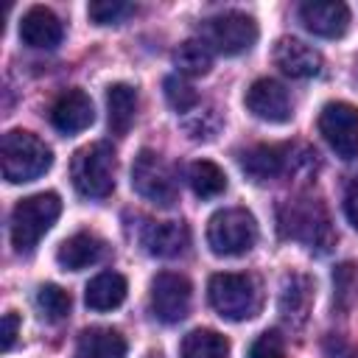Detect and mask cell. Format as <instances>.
Masks as SVG:
<instances>
[{"label": "cell", "instance_id": "5bb4252c", "mask_svg": "<svg viewBox=\"0 0 358 358\" xmlns=\"http://www.w3.org/2000/svg\"><path fill=\"white\" fill-rule=\"evenodd\" d=\"M274 64L291 78H313L322 73V53L302 39L282 36L274 45Z\"/></svg>", "mask_w": 358, "mask_h": 358}, {"label": "cell", "instance_id": "ba28073f", "mask_svg": "<svg viewBox=\"0 0 358 358\" xmlns=\"http://www.w3.org/2000/svg\"><path fill=\"white\" fill-rule=\"evenodd\" d=\"M204 42L224 56H238L257 42V22L243 11L215 14L204 20Z\"/></svg>", "mask_w": 358, "mask_h": 358}, {"label": "cell", "instance_id": "52a82bcc", "mask_svg": "<svg viewBox=\"0 0 358 358\" xmlns=\"http://www.w3.org/2000/svg\"><path fill=\"white\" fill-rule=\"evenodd\" d=\"M280 229L294 238L302 241L308 246H327L330 243V224H327V213L324 207L313 199H302V201H285L280 207Z\"/></svg>", "mask_w": 358, "mask_h": 358}, {"label": "cell", "instance_id": "9a60e30c", "mask_svg": "<svg viewBox=\"0 0 358 358\" xmlns=\"http://www.w3.org/2000/svg\"><path fill=\"white\" fill-rule=\"evenodd\" d=\"M62 34L64 31H62L59 17L45 6H31L20 20V39L28 48L50 50L62 42Z\"/></svg>", "mask_w": 358, "mask_h": 358}, {"label": "cell", "instance_id": "6da1fadb", "mask_svg": "<svg viewBox=\"0 0 358 358\" xmlns=\"http://www.w3.org/2000/svg\"><path fill=\"white\" fill-rule=\"evenodd\" d=\"M0 159H3V176L11 185L34 182L53 165V151L31 131L11 129L3 134L0 143Z\"/></svg>", "mask_w": 358, "mask_h": 358}, {"label": "cell", "instance_id": "f546056e", "mask_svg": "<svg viewBox=\"0 0 358 358\" xmlns=\"http://www.w3.org/2000/svg\"><path fill=\"white\" fill-rule=\"evenodd\" d=\"M344 215L358 229V176H352L347 190H344Z\"/></svg>", "mask_w": 358, "mask_h": 358}, {"label": "cell", "instance_id": "8992f818", "mask_svg": "<svg viewBox=\"0 0 358 358\" xmlns=\"http://www.w3.org/2000/svg\"><path fill=\"white\" fill-rule=\"evenodd\" d=\"M131 187L137 196L157 207H171L176 201V179L165 159L148 148H143L131 162Z\"/></svg>", "mask_w": 358, "mask_h": 358}, {"label": "cell", "instance_id": "603a6c76", "mask_svg": "<svg viewBox=\"0 0 358 358\" xmlns=\"http://www.w3.org/2000/svg\"><path fill=\"white\" fill-rule=\"evenodd\" d=\"M179 358H229V341L215 330L199 327L182 338Z\"/></svg>", "mask_w": 358, "mask_h": 358}, {"label": "cell", "instance_id": "1f68e13d", "mask_svg": "<svg viewBox=\"0 0 358 358\" xmlns=\"http://www.w3.org/2000/svg\"><path fill=\"white\" fill-rule=\"evenodd\" d=\"M148 358H162V355H159V352H151V355H148Z\"/></svg>", "mask_w": 358, "mask_h": 358}, {"label": "cell", "instance_id": "d6986e66", "mask_svg": "<svg viewBox=\"0 0 358 358\" xmlns=\"http://www.w3.org/2000/svg\"><path fill=\"white\" fill-rule=\"evenodd\" d=\"M126 277L117 271H101L95 274L84 288V302L92 310H115L126 299Z\"/></svg>", "mask_w": 358, "mask_h": 358}, {"label": "cell", "instance_id": "30bf717a", "mask_svg": "<svg viewBox=\"0 0 358 358\" xmlns=\"http://www.w3.org/2000/svg\"><path fill=\"white\" fill-rule=\"evenodd\" d=\"M190 296H193V288H190V280L185 274H176V271H159L154 280H151V310L159 322L165 324H173V322H182L190 310Z\"/></svg>", "mask_w": 358, "mask_h": 358}, {"label": "cell", "instance_id": "5b68a950", "mask_svg": "<svg viewBox=\"0 0 358 358\" xmlns=\"http://www.w3.org/2000/svg\"><path fill=\"white\" fill-rule=\"evenodd\" d=\"M207 243L221 257L246 255L257 243V221L243 207L218 210L207 224Z\"/></svg>", "mask_w": 358, "mask_h": 358}, {"label": "cell", "instance_id": "277c9868", "mask_svg": "<svg viewBox=\"0 0 358 358\" xmlns=\"http://www.w3.org/2000/svg\"><path fill=\"white\" fill-rule=\"evenodd\" d=\"M73 187L87 199H106L115 190V151L106 143L84 145L70 162Z\"/></svg>", "mask_w": 358, "mask_h": 358}, {"label": "cell", "instance_id": "ffe728a7", "mask_svg": "<svg viewBox=\"0 0 358 358\" xmlns=\"http://www.w3.org/2000/svg\"><path fill=\"white\" fill-rule=\"evenodd\" d=\"M313 302V282L305 274H288L280 291V313L291 324H302Z\"/></svg>", "mask_w": 358, "mask_h": 358}, {"label": "cell", "instance_id": "7a4b0ae2", "mask_svg": "<svg viewBox=\"0 0 358 358\" xmlns=\"http://www.w3.org/2000/svg\"><path fill=\"white\" fill-rule=\"evenodd\" d=\"M207 296L213 310L227 322H246L260 310V285L252 274L221 271L210 277Z\"/></svg>", "mask_w": 358, "mask_h": 358}, {"label": "cell", "instance_id": "ac0fdd59", "mask_svg": "<svg viewBox=\"0 0 358 358\" xmlns=\"http://www.w3.org/2000/svg\"><path fill=\"white\" fill-rule=\"evenodd\" d=\"M285 148L282 145H252L241 154V168L243 173L252 179V182H268V179H277L282 171H285Z\"/></svg>", "mask_w": 358, "mask_h": 358}, {"label": "cell", "instance_id": "83f0119b", "mask_svg": "<svg viewBox=\"0 0 358 358\" xmlns=\"http://www.w3.org/2000/svg\"><path fill=\"white\" fill-rule=\"evenodd\" d=\"M131 11H134V6L120 3V0H95V3L87 6V14L95 25H115L123 17H129Z\"/></svg>", "mask_w": 358, "mask_h": 358}, {"label": "cell", "instance_id": "7c38bea8", "mask_svg": "<svg viewBox=\"0 0 358 358\" xmlns=\"http://www.w3.org/2000/svg\"><path fill=\"white\" fill-rule=\"evenodd\" d=\"M299 20L313 36L338 39L350 25V8L336 0H310L299 6Z\"/></svg>", "mask_w": 358, "mask_h": 358}, {"label": "cell", "instance_id": "d4e9b609", "mask_svg": "<svg viewBox=\"0 0 358 358\" xmlns=\"http://www.w3.org/2000/svg\"><path fill=\"white\" fill-rule=\"evenodd\" d=\"M187 182L199 199H215L227 190V173L210 159H196L187 171Z\"/></svg>", "mask_w": 358, "mask_h": 358}, {"label": "cell", "instance_id": "4316f807", "mask_svg": "<svg viewBox=\"0 0 358 358\" xmlns=\"http://www.w3.org/2000/svg\"><path fill=\"white\" fill-rule=\"evenodd\" d=\"M165 98L176 112H190L199 103V92L193 90L190 81H185L182 76H168L165 78Z\"/></svg>", "mask_w": 358, "mask_h": 358}, {"label": "cell", "instance_id": "e0dca14e", "mask_svg": "<svg viewBox=\"0 0 358 358\" xmlns=\"http://www.w3.org/2000/svg\"><path fill=\"white\" fill-rule=\"evenodd\" d=\"M103 252H106V246H103V241L98 235H92V232H76L67 241H62V246L56 252V260L67 271H81V268L95 266L103 257Z\"/></svg>", "mask_w": 358, "mask_h": 358}, {"label": "cell", "instance_id": "3957f363", "mask_svg": "<svg viewBox=\"0 0 358 358\" xmlns=\"http://www.w3.org/2000/svg\"><path fill=\"white\" fill-rule=\"evenodd\" d=\"M62 213V199L56 193H34L22 201H17L11 213V243L17 252H31L45 232L56 224Z\"/></svg>", "mask_w": 358, "mask_h": 358}, {"label": "cell", "instance_id": "9c48e42d", "mask_svg": "<svg viewBox=\"0 0 358 358\" xmlns=\"http://www.w3.org/2000/svg\"><path fill=\"white\" fill-rule=\"evenodd\" d=\"M319 131L341 159L358 157V109L352 103L330 101L319 115Z\"/></svg>", "mask_w": 358, "mask_h": 358}, {"label": "cell", "instance_id": "cb8c5ba5", "mask_svg": "<svg viewBox=\"0 0 358 358\" xmlns=\"http://www.w3.org/2000/svg\"><path fill=\"white\" fill-rule=\"evenodd\" d=\"M173 64L182 76H204L213 67V48L204 39H187L173 50Z\"/></svg>", "mask_w": 358, "mask_h": 358}, {"label": "cell", "instance_id": "7402d4cb", "mask_svg": "<svg viewBox=\"0 0 358 358\" xmlns=\"http://www.w3.org/2000/svg\"><path fill=\"white\" fill-rule=\"evenodd\" d=\"M137 115V90L131 84H112L106 90V117L112 134H126Z\"/></svg>", "mask_w": 358, "mask_h": 358}, {"label": "cell", "instance_id": "f1b7e54d", "mask_svg": "<svg viewBox=\"0 0 358 358\" xmlns=\"http://www.w3.org/2000/svg\"><path fill=\"white\" fill-rule=\"evenodd\" d=\"M249 358H285V347H282L280 333H274V330L260 333L249 347Z\"/></svg>", "mask_w": 358, "mask_h": 358}, {"label": "cell", "instance_id": "8fae6325", "mask_svg": "<svg viewBox=\"0 0 358 358\" xmlns=\"http://www.w3.org/2000/svg\"><path fill=\"white\" fill-rule=\"evenodd\" d=\"M246 109L266 123H288L291 120V98L288 90L274 78H257L246 90Z\"/></svg>", "mask_w": 358, "mask_h": 358}, {"label": "cell", "instance_id": "2e32d148", "mask_svg": "<svg viewBox=\"0 0 358 358\" xmlns=\"http://www.w3.org/2000/svg\"><path fill=\"white\" fill-rule=\"evenodd\" d=\"M140 241L154 257H179L190 243V232L182 221H154L143 229Z\"/></svg>", "mask_w": 358, "mask_h": 358}, {"label": "cell", "instance_id": "4dcf8cb0", "mask_svg": "<svg viewBox=\"0 0 358 358\" xmlns=\"http://www.w3.org/2000/svg\"><path fill=\"white\" fill-rule=\"evenodd\" d=\"M17 330H20V316L17 313H6L3 316V350L8 352L14 347V338H17Z\"/></svg>", "mask_w": 358, "mask_h": 358}, {"label": "cell", "instance_id": "484cf974", "mask_svg": "<svg viewBox=\"0 0 358 358\" xmlns=\"http://www.w3.org/2000/svg\"><path fill=\"white\" fill-rule=\"evenodd\" d=\"M36 305H39V310H42L50 322H62V319L70 313L73 299H70V294H67L64 288L48 282V285H42V288L36 291Z\"/></svg>", "mask_w": 358, "mask_h": 358}, {"label": "cell", "instance_id": "4fadbf2b", "mask_svg": "<svg viewBox=\"0 0 358 358\" xmlns=\"http://www.w3.org/2000/svg\"><path fill=\"white\" fill-rule=\"evenodd\" d=\"M95 120V109L87 92L81 90H67L62 92L53 106H50V123L56 131L62 134H78L84 129H90Z\"/></svg>", "mask_w": 358, "mask_h": 358}, {"label": "cell", "instance_id": "44dd1931", "mask_svg": "<svg viewBox=\"0 0 358 358\" xmlns=\"http://www.w3.org/2000/svg\"><path fill=\"white\" fill-rule=\"evenodd\" d=\"M76 358H126V338L115 327H90L78 336Z\"/></svg>", "mask_w": 358, "mask_h": 358}]
</instances>
